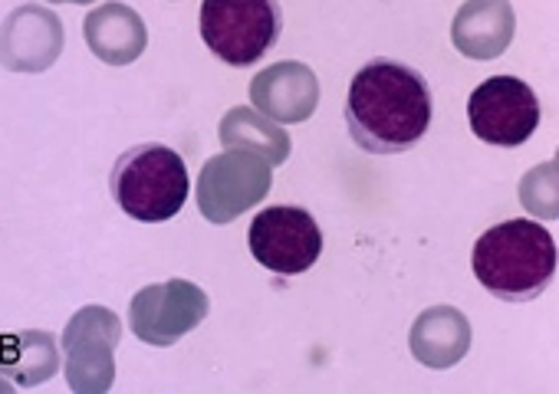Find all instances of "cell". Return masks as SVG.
<instances>
[{"label":"cell","instance_id":"ac0fdd59","mask_svg":"<svg viewBox=\"0 0 559 394\" xmlns=\"http://www.w3.org/2000/svg\"><path fill=\"white\" fill-rule=\"evenodd\" d=\"M11 391H14V381L0 374V394H11Z\"/></svg>","mask_w":559,"mask_h":394},{"label":"cell","instance_id":"e0dca14e","mask_svg":"<svg viewBox=\"0 0 559 394\" xmlns=\"http://www.w3.org/2000/svg\"><path fill=\"white\" fill-rule=\"evenodd\" d=\"M520 204L543 217V220H556L559 217V198H556V158L546 165H536L530 175H523L520 181Z\"/></svg>","mask_w":559,"mask_h":394},{"label":"cell","instance_id":"277c9868","mask_svg":"<svg viewBox=\"0 0 559 394\" xmlns=\"http://www.w3.org/2000/svg\"><path fill=\"white\" fill-rule=\"evenodd\" d=\"M201 40L230 67H253L284 34V11L276 0H204Z\"/></svg>","mask_w":559,"mask_h":394},{"label":"cell","instance_id":"8fae6325","mask_svg":"<svg viewBox=\"0 0 559 394\" xmlns=\"http://www.w3.org/2000/svg\"><path fill=\"white\" fill-rule=\"evenodd\" d=\"M250 106L284 126L307 122L320 106V80L307 63H273L250 80Z\"/></svg>","mask_w":559,"mask_h":394},{"label":"cell","instance_id":"5bb4252c","mask_svg":"<svg viewBox=\"0 0 559 394\" xmlns=\"http://www.w3.org/2000/svg\"><path fill=\"white\" fill-rule=\"evenodd\" d=\"M408 348L425 368H454L471 348V322L454 306H431L415 319L408 332Z\"/></svg>","mask_w":559,"mask_h":394},{"label":"cell","instance_id":"7c38bea8","mask_svg":"<svg viewBox=\"0 0 559 394\" xmlns=\"http://www.w3.org/2000/svg\"><path fill=\"white\" fill-rule=\"evenodd\" d=\"M513 31L510 0H464L451 24V44L467 60H497L513 44Z\"/></svg>","mask_w":559,"mask_h":394},{"label":"cell","instance_id":"8992f818","mask_svg":"<svg viewBox=\"0 0 559 394\" xmlns=\"http://www.w3.org/2000/svg\"><path fill=\"white\" fill-rule=\"evenodd\" d=\"M247 243L253 260L276 273V276H297L307 273L323 253V230L304 207L273 204L263 207L247 230Z\"/></svg>","mask_w":559,"mask_h":394},{"label":"cell","instance_id":"ba28073f","mask_svg":"<svg viewBox=\"0 0 559 394\" xmlns=\"http://www.w3.org/2000/svg\"><path fill=\"white\" fill-rule=\"evenodd\" d=\"M207 292L191 279H168L139 289L129 302L132 335L145 345L168 348L191 329H198L207 315Z\"/></svg>","mask_w":559,"mask_h":394},{"label":"cell","instance_id":"9a60e30c","mask_svg":"<svg viewBox=\"0 0 559 394\" xmlns=\"http://www.w3.org/2000/svg\"><path fill=\"white\" fill-rule=\"evenodd\" d=\"M60 338L40 329L0 335V374L14 384L37 387L60 371Z\"/></svg>","mask_w":559,"mask_h":394},{"label":"cell","instance_id":"6da1fadb","mask_svg":"<svg viewBox=\"0 0 559 394\" xmlns=\"http://www.w3.org/2000/svg\"><path fill=\"white\" fill-rule=\"evenodd\" d=\"M435 103L428 80L399 60L366 63L346 96V126L369 155H402L431 129Z\"/></svg>","mask_w":559,"mask_h":394},{"label":"cell","instance_id":"4fadbf2b","mask_svg":"<svg viewBox=\"0 0 559 394\" xmlns=\"http://www.w3.org/2000/svg\"><path fill=\"white\" fill-rule=\"evenodd\" d=\"M83 37L90 53L109 67H129L148 47L145 21L129 4H103L90 11L83 21Z\"/></svg>","mask_w":559,"mask_h":394},{"label":"cell","instance_id":"5b68a950","mask_svg":"<svg viewBox=\"0 0 559 394\" xmlns=\"http://www.w3.org/2000/svg\"><path fill=\"white\" fill-rule=\"evenodd\" d=\"M122 338V322L106 306H83L70 315L60 351L63 374L76 394H106L116 384V348Z\"/></svg>","mask_w":559,"mask_h":394},{"label":"cell","instance_id":"2e32d148","mask_svg":"<svg viewBox=\"0 0 559 394\" xmlns=\"http://www.w3.org/2000/svg\"><path fill=\"white\" fill-rule=\"evenodd\" d=\"M217 135L227 152H250L270 165H284L290 158V135L280 129V122L266 119L250 106H237L224 112Z\"/></svg>","mask_w":559,"mask_h":394},{"label":"cell","instance_id":"30bf717a","mask_svg":"<svg viewBox=\"0 0 559 394\" xmlns=\"http://www.w3.org/2000/svg\"><path fill=\"white\" fill-rule=\"evenodd\" d=\"M63 21L44 4H24L0 24V67L11 73H47L63 53Z\"/></svg>","mask_w":559,"mask_h":394},{"label":"cell","instance_id":"7a4b0ae2","mask_svg":"<svg viewBox=\"0 0 559 394\" xmlns=\"http://www.w3.org/2000/svg\"><path fill=\"white\" fill-rule=\"evenodd\" d=\"M474 276L503 302L536 299L556 276V240L533 220H503L474 243Z\"/></svg>","mask_w":559,"mask_h":394},{"label":"cell","instance_id":"52a82bcc","mask_svg":"<svg viewBox=\"0 0 559 394\" xmlns=\"http://www.w3.org/2000/svg\"><path fill=\"white\" fill-rule=\"evenodd\" d=\"M273 184V165L250 152H224L198 175V211L211 224H230L253 211Z\"/></svg>","mask_w":559,"mask_h":394},{"label":"cell","instance_id":"3957f363","mask_svg":"<svg viewBox=\"0 0 559 394\" xmlns=\"http://www.w3.org/2000/svg\"><path fill=\"white\" fill-rule=\"evenodd\" d=\"M109 191L119 211H126L132 220L162 224L185 207L191 178L185 158L175 148L145 142L119 155L109 175Z\"/></svg>","mask_w":559,"mask_h":394},{"label":"cell","instance_id":"9c48e42d","mask_svg":"<svg viewBox=\"0 0 559 394\" xmlns=\"http://www.w3.org/2000/svg\"><path fill=\"white\" fill-rule=\"evenodd\" d=\"M467 119L480 142L516 148L539 126V99L516 76H490L471 93Z\"/></svg>","mask_w":559,"mask_h":394},{"label":"cell","instance_id":"d6986e66","mask_svg":"<svg viewBox=\"0 0 559 394\" xmlns=\"http://www.w3.org/2000/svg\"><path fill=\"white\" fill-rule=\"evenodd\" d=\"M50 4H93V0H50Z\"/></svg>","mask_w":559,"mask_h":394}]
</instances>
